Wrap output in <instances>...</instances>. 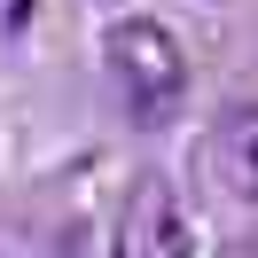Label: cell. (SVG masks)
<instances>
[{
  "instance_id": "6da1fadb",
  "label": "cell",
  "mask_w": 258,
  "mask_h": 258,
  "mask_svg": "<svg viewBox=\"0 0 258 258\" xmlns=\"http://www.w3.org/2000/svg\"><path fill=\"white\" fill-rule=\"evenodd\" d=\"M102 71H110L117 102H125L141 125H164V117L188 102V47H180L172 24L157 16H117L102 32Z\"/></svg>"
},
{
  "instance_id": "7a4b0ae2",
  "label": "cell",
  "mask_w": 258,
  "mask_h": 258,
  "mask_svg": "<svg viewBox=\"0 0 258 258\" xmlns=\"http://www.w3.org/2000/svg\"><path fill=\"white\" fill-rule=\"evenodd\" d=\"M110 258H196V219L164 172H141L125 188L117 227H110Z\"/></svg>"
},
{
  "instance_id": "3957f363",
  "label": "cell",
  "mask_w": 258,
  "mask_h": 258,
  "mask_svg": "<svg viewBox=\"0 0 258 258\" xmlns=\"http://www.w3.org/2000/svg\"><path fill=\"white\" fill-rule=\"evenodd\" d=\"M204 164H211V188H219L227 204L258 211V102H242V110H227L219 125H211Z\"/></svg>"
}]
</instances>
